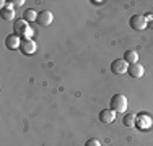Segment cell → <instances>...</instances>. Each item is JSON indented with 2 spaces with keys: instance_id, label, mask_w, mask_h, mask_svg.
<instances>
[{
  "instance_id": "obj_1",
  "label": "cell",
  "mask_w": 153,
  "mask_h": 146,
  "mask_svg": "<svg viewBox=\"0 0 153 146\" xmlns=\"http://www.w3.org/2000/svg\"><path fill=\"white\" fill-rule=\"evenodd\" d=\"M13 29H15V34L16 36H23V39H30V36L33 34L31 28L28 26V21L20 18V20H15L13 23Z\"/></svg>"
},
{
  "instance_id": "obj_2",
  "label": "cell",
  "mask_w": 153,
  "mask_h": 146,
  "mask_svg": "<svg viewBox=\"0 0 153 146\" xmlns=\"http://www.w3.org/2000/svg\"><path fill=\"white\" fill-rule=\"evenodd\" d=\"M109 107L114 112H126L127 111V97L124 96V94H114V96L111 97Z\"/></svg>"
},
{
  "instance_id": "obj_3",
  "label": "cell",
  "mask_w": 153,
  "mask_h": 146,
  "mask_svg": "<svg viewBox=\"0 0 153 146\" xmlns=\"http://www.w3.org/2000/svg\"><path fill=\"white\" fill-rule=\"evenodd\" d=\"M129 24L132 29H135V31H142V29L147 28V20H145V16H142V15H134V16H130L129 20Z\"/></svg>"
},
{
  "instance_id": "obj_4",
  "label": "cell",
  "mask_w": 153,
  "mask_h": 146,
  "mask_svg": "<svg viewBox=\"0 0 153 146\" xmlns=\"http://www.w3.org/2000/svg\"><path fill=\"white\" fill-rule=\"evenodd\" d=\"M127 68H129V63H127L124 58H116L111 63V72L116 73V75H124V73H127Z\"/></svg>"
},
{
  "instance_id": "obj_5",
  "label": "cell",
  "mask_w": 153,
  "mask_h": 146,
  "mask_svg": "<svg viewBox=\"0 0 153 146\" xmlns=\"http://www.w3.org/2000/svg\"><path fill=\"white\" fill-rule=\"evenodd\" d=\"M20 50L25 54V55H31V54L36 52V42L31 41V39H21Z\"/></svg>"
},
{
  "instance_id": "obj_6",
  "label": "cell",
  "mask_w": 153,
  "mask_h": 146,
  "mask_svg": "<svg viewBox=\"0 0 153 146\" xmlns=\"http://www.w3.org/2000/svg\"><path fill=\"white\" fill-rule=\"evenodd\" d=\"M52 20H54V15L51 13L49 10H42V12H39L36 21H38L41 26H49V24L52 23Z\"/></svg>"
},
{
  "instance_id": "obj_7",
  "label": "cell",
  "mask_w": 153,
  "mask_h": 146,
  "mask_svg": "<svg viewBox=\"0 0 153 146\" xmlns=\"http://www.w3.org/2000/svg\"><path fill=\"white\" fill-rule=\"evenodd\" d=\"M114 119H116V112L112 109H103L100 112V120L103 123H111L114 122Z\"/></svg>"
},
{
  "instance_id": "obj_8",
  "label": "cell",
  "mask_w": 153,
  "mask_h": 146,
  "mask_svg": "<svg viewBox=\"0 0 153 146\" xmlns=\"http://www.w3.org/2000/svg\"><path fill=\"white\" fill-rule=\"evenodd\" d=\"M127 73H129L132 78H142V76H143V67H142L140 63L129 65V68H127Z\"/></svg>"
},
{
  "instance_id": "obj_9",
  "label": "cell",
  "mask_w": 153,
  "mask_h": 146,
  "mask_svg": "<svg viewBox=\"0 0 153 146\" xmlns=\"http://www.w3.org/2000/svg\"><path fill=\"white\" fill-rule=\"evenodd\" d=\"M20 44H21V39H20V36H16V34H12L5 39V46L12 50L20 49Z\"/></svg>"
},
{
  "instance_id": "obj_10",
  "label": "cell",
  "mask_w": 153,
  "mask_h": 146,
  "mask_svg": "<svg viewBox=\"0 0 153 146\" xmlns=\"http://www.w3.org/2000/svg\"><path fill=\"white\" fill-rule=\"evenodd\" d=\"M0 15H2V18H3L5 21H10V20H13V18H15V10H13L12 5L3 7L2 12H0Z\"/></svg>"
},
{
  "instance_id": "obj_11",
  "label": "cell",
  "mask_w": 153,
  "mask_h": 146,
  "mask_svg": "<svg viewBox=\"0 0 153 146\" xmlns=\"http://www.w3.org/2000/svg\"><path fill=\"white\" fill-rule=\"evenodd\" d=\"M124 60H126L129 65L138 63V54L135 52V50H127V52L124 54Z\"/></svg>"
},
{
  "instance_id": "obj_12",
  "label": "cell",
  "mask_w": 153,
  "mask_h": 146,
  "mask_svg": "<svg viewBox=\"0 0 153 146\" xmlns=\"http://www.w3.org/2000/svg\"><path fill=\"white\" fill-rule=\"evenodd\" d=\"M122 123H124V127H127V128H132V127H135V123H137V117L134 114H127L122 119Z\"/></svg>"
},
{
  "instance_id": "obj_13",
  "label": "cell",
  "mask_w": 153,
  "mask_h": 146,
  "mask_svg": "<svg viewBox=\"0 0 153 146\" xmlns=\"http://www.w3.org/2000/svg\"><path fill=\"white\" fill-rule=\"evenodd\" d=\"M38 15H39V13H36L34 10L28 8V10H25V13H23V20H26V21H34V20H38Z\"/></svg>"
},
{
  "instance_id": "obj_14",
  "label": "cell",
  "mask_w": 153,
  "mask_h": 146,
  "mask_svg": "<svg viewBox=\"0 0 153 146\" xmlns=\"http://www.w3.org/2000/svg\"><path fill=\"white\" fill-rule=\"evenodd\" d=\"M85 146H101V143L98 140H94V138H91V140H88L85 143Z\"/></svg>"
},
{
  "instance_id": "obj_15",
  "label": "cell",
  "mask_w": 153,
  "mask_h": 146,
  "mask_svg": "<svg viewBox=\"0 0 153 146\" xmlns=\"http://www.w3.org/2000/svg\"><path fill=\"white\" fill-rule=\"evenodd\" d=\"M23 3H25L23 0H16V2H12V3H10V5H12V7H13V5H15V7H21V5H23Z\"/></svg>"
},
{
  "instance_id": "obj_16",
  "label": "cell",
  "mask_w": 153,
  "mask_h": 146,
  "mask_svg": "<svg viewBox=\"0 0 153 146\" xmlns=\"http://www.w3.org/2000/svg\"><path fill=\"white\" fill-rule=\"evenodd\" d=\"M147 23H148V26H150V28H153V18H152V20H148Z\"/></svg>"
}]
</instances>
